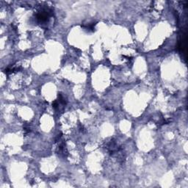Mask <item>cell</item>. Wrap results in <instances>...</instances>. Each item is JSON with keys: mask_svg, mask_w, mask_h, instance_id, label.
Segmentation results:
<instances>
[{"mask_svg": "<svg viewBox=\"0 0 188 188\" xmlns=\"http://www.w3.org/2000/svg\"><path fill=\"white\" fill-rule=\"evenodd\" d=\"M52 11L49 7H43L35 14V18L39 23H46L49 19L51 16L53 15Z\"/></svg>", "mask_w": 188, "mask_h": 188, "instance_id": "cell-1", "label": "cell"}, {"mask_svg": "<svg viewBox=\"0 0 188 188\" xmlns=\"http://www.w3.org/2000/svg\"><path fill=\"white\" fill-rule=\"evenodd\" d=\"M107 150L110 152V155H114L121 149V148L118 147V144L115 142L114 140H110V142L107 144Z\"/></svg>", "mask_w": 188, "mask_h": 188, "instance_id": "cell-2", "label": "cell"}, {"mask_svg": "<svg viewBox=\"0 0 188 188\" xmlns=\"http://www.w3.org/2000/svg\"><path fill=\"white\" fill-rule=\"evenodd\" d=\"M57 154H59L60 155L63 156L64 157H66V155H68V151L64 143H62L59 146V147H58Z\"/></svg>", "mask_w": 188, "mask_h": 188, "instance_id": "cell-3", "label": "cell"}, {"mask_svg": "<svg viewBox=\"0 0 188 188\" xmlns=\"http://www.w3.org/2000/svg\"><path fill=\"white\" fill-rule=\"evenodd\" d=\"M95 26H96L95 23H92V24H88L87 25H83L82 26V27H83L84 29H85L86 30L89 32H93L95 30Z\"/></svg>", "mask_w": 188, "mask_h": 188, "instance_id": "cell-4", "label": "cell"}]
</instances>
